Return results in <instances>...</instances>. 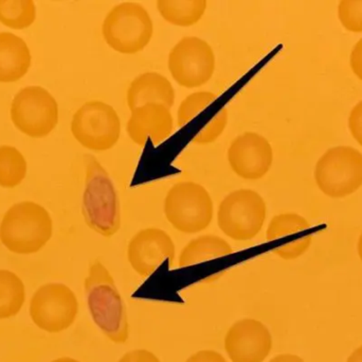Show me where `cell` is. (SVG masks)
<instances>
[{"mask_svg":"<svg viewBox=\"0 0 362 362\" xmlns=\"http://www.w3.org/2000/svg\"><path fill=\"white\" fill-rule=\"evenodd\" d=\"M232 171L247 181L261 180L269 171L274 162V150L267 138L255 132L236 136L227 151Z\"/></svg>","mask_w":362,"mask_h":362,"instance_id":"5bb4252c","label":"cell"},{"mask_svg":"<svg viewBox=\"0 0 362 362\" xmlns=\"http://www.w3.org/2000/svg\"><path fill=\"white\" fill-rule=\"evenodd\" d=\"M185 362H228L225 357L214 350H202L194 353Z\"/></svg>","mask_w":362,"mask_h":362,"instance_id":"f1b7e54d","label":"cell"},{"mask_svg":"<svg viewBox=\"0 0 362 362\" xmlns=\"http://www.w3.org/2000/svg\"><path fill=\"white\" fill-rule=\"evenodd\" d=\"M353 72L362 81V38L356 43L350 57Z\"/></svg>","mask_w":362,"mask_h":362,"instance_id":"f546056e","label":"cell"},{"mask_svg":"<svg viewBox=\"0 0 362 362\" xmlns=\"http://www.w3.org/2000/svg\"><path fill=\"white\" fill-rule=\"evenodd\" d=\"M25 302V287L14 272L0 270V320L13 318Z\"/></svg>","mask_w":362,"mask_h":362,"instance_id":"44dd1931","label":"cell"},{"mask_svg":"<svg viewBox=\"0 0 362 362\" xmlns=\"http://www.w3.org/2000/svg\"><path fill=\"white\" fill-rule=\"evenodd\" d=\"M315 180L329 197L352 195L362 185V153L349 146L329 149L317 163Z\"/></svg>","mask_w":362,"mask_h":362,"instance_id":"52a82bcc","label":"cell"},{"mask_svg":"<svg viewBox=\"0 0 362 362\" xmlns=\"http://www.w3.org/2000/svg\"><path fill=\"white\" fill-rule=\"evenodd\" d=\"M159 14L176 27H192L202 21L208 8L206 0H158Z\"/></svg>","mask_w":362,"mask_h":362,"instance_id":"ffe728a7","label":"cell"},{"mask_svg":"<svg viewBox=\"0 0 362 362\" xmlns=\"http://www.w3.org/2000/svg\"><path fill=\"white\" fill-rule=\"evenodd\" d=\"M338 16L344 27L351 32H362V0H341Z\"/></svg>","mask_w":362,"mask_h":362,"instance_id":"484cf974","label":"cell"},{"mask_svg":"<svg viewBox=\"0 0 362 362\" xmlns=\"http://www.w3.org/2000/svg\"><path fill=\"white\" fill-rule=\"evenodd\" d=\"M274 346L268 327L257 319L236 321L223 339L226 354L232 362H264Z\"/></svg>","mask_w":362,"mask_h":362,"instance_id":"4fadbf2b","label":"cell"},{"mask_svg":"<svg viewBox=\"0 0 362 362\" xmlns=\"http://www.w3.org/2000/svg\"><path fill=\"white\" fill-rule=\"evenodd\" d=\"M175 99V89L171 81L159 72L139 74L127 89V106L131 112L146 103H161L172 108Z\"/></svg>","mask_w":362,"mask_h":362,"instance_id":"e0dca14e","label":"cell"},{"mask_svg":"<svg viewBox=\"0 0 362 362\" xmlns=\"http://www.w3.org/2000/svg\"><path fill=\"white\" fill-rule=\"evenodd\" d=\"M32 322L49 334L67 331L78 318V301L67 285L48 283L32 295L29 305Z\"/></svg>","mask_w":362,"mask_h":362,"instance_id":"9c48e42d","label":"cell"},{"mask_svg":"<svg viewBox=\"0 0 362 362\" xmlns=\"http://www.w3.org/2000/svg\"><path fill=\"white\" fill-rule=\"evenodd\" d=\"M267 204L257 191L238 189L223 198L217 208V225L227 237L248 242L261 233Z\"/></svg>","mask_w":362,"mask_h":362,"instance_id":"8992f818","label":"cell"},{"mask_svg":"<svg viewBox=\"0 0 362 362\" xmlns=\"http://www.w3.org/2000/svg\"><path fill=\"white\" fill-rule=\"evenodd\" d=\"M168 68L181 87L198 89L212 79L216 57L206 40L197 36H185L170 51Z\"/></svg>","mask_w":362,"mask_h":362,"instance_id":"30bf717a","label":"cell"},{"mask_svg":"<svg viewBox=\"0 0 362 362\" xmlns=\"http://www.w3.org/2000/svg\"><path fill=\"white\" fill-rule=\"evenodd\" d=\"M228 121H229V113H228L227 108H221L209 120V123L193 136L192 142L196 145H202V146L213 144L225 132Z\"/></svg>","mask_w":362,"mask_h":362,"instance_id":"d4e9b609","label":"cell"},{"mask_svg":"<svg viewBox=\"0 0 362 362\" xmlns=\"http://www.w3.org/2000/svg\"><path fill=\"white\" fill-rule=\"evenodd\" d=\"M266 239L274 242L272 253L284 261H295L305 254L313 242L310 223L296 213H283L270 220Z\"/></svg>","mask_w":362,"mask_h":362,"instance_id":"9a60e30c","label":"cell"},{"mask_svg":"<svg viewBox=\"0 0 362 362\" xmlns=\"http://www.w3.org/2000/svg\"><path fill=\"white\" fill-rule=\"evenodd\" d=\"M52 233V218L48 210L32 201L11 206L0 223V242L15 254L40 252L51 239Z\"/></svg>","mask_w":362,"mask_h":362,"instance_id":"3957f363","label":"cell"},{"mask_svg":"<svg viewBox=\"0 0 362 362\" xmlns=\"http://www.w3.org/2000/svg\"><path fill=\"white\" fill-rule=\"evenodd\" d=\"M357 250H358V255H359V257H361V259L362 261V234L361 235V237H359L358 246H357Z\"/></svg>","mask_w":362,"mask_h":362,"instance_id":"836d02e7","label":"cell"},{"mask_svg":"<svg viewBox=\"0 0 362 362\" xmlns=\"http://www.w3.org/2000/svg\"><path fill=\"white\" fill-rule=\"evenodd\" d=\"M25 174L27 162L23 153L15 147L0 146V186H17Z\"/></svg>","mask_w":362,"mask_h":362,"instance_id":"7402d4cb","label":"cell"},{"mask_svg":"<svg viewBox=\"0 0 362 362\" xmlns=\"http://www.w3.org/2000/svg\"><path fill=\"white\" fill-rule=\"evenodd\" d=\"M85 165L86 179L82 202L85 222L103 237H112L122 223L116 187L105 168L95 157L86 155Z\"/></svg>","mask_w":362,"mask_h":362,"instance_id":"7a4b0ae2","label":"cell"},{"mask_svg":"<svg viewBox=\"0 0 362 362\" xmlns=\"http://www.w3.org/2000/svg\"><path fill=\"white\" fill-rule=\"evenodd\" d=\"M349 128L353 137L362 147V101L357 103L351 111L349 117Z\"/></svg>","mask_w":362,"mask_h":362,"instance_id":"4316f807","label":"cell"},{"mask_svg":"<svg viewBox=\"0 0 362 362\" xmlns=\"http://www.w3.org/2000/svg\"><path fill=\"white\" fill-rule=\"evenodd\" d=\"M35 16V4L32 0H0V21L8 27H29Z\"/></svg>","mask_w":362,"mask_h":362,"instance_id":"603a6c76","label":"cell"},{"mask_svg":"<svg viewBox=\"0 0 362 362\" xmlns=\"http://www.w3.org/2000/svg\"><path fill=\"white\" fill-rule=\"evenodd\" d=\"M118 362H161L160 359L146 349H137L125 353Z\"/></svg>","mask_w":362,"mask_h":362,"instance_id":"83f0119b","label":"cell"},{"mask_svg":"<svg viewBox=\"0 0 362 362\" xmlns=\"http://www.w3.org/2000/svg\"><path fill=\"white\" fill-rule=\"evenodd\" d=\"M71 132L85 148L98 152L108 151L120 140V117L110 104L91 100L74 113Z\"/></svg>","mask_w":362,"mask_h":362,"instance_id":"ba28073f","label":"cell"},{"mask_svg":"<svg viewBox=\"0 0 362 362\" xmlns=\"http://www.w3.org/2000/svg\"><path fill=\"white\" fill-rule=\"evenodd\" d=\"M87 307L100 331L116 344H123L129 338L127 307L110 270L100 261L89 267L84 282Z\"/></svg>","mask_w":362,"mask_h":362,"instance_id":"6da1fadb","label":"cell"},{"mask_svg":"<svg viewBox=\"0 0 362 362\" xmlns=\"http://www.w3.org/2000/svg\"><path fill=\"white\" fill-rule=\"evenodd\" d=\"M11 118L23 133L32 137H42L57 125L59 106L44 87L27 86L13 98Z\"/></svg>","mask_w":362,"mask_h":362,"instance_id":"8fae6325","label":"cell"},{"mask_svg":"<svg viewBox=\"0 0 362 362\" xmlns=\"http://www.w3.org/2000/svg\"><path fill=\"white\" fill-rule=\"evenodd\" d=\"M165 218L183 234H197L210 227L214 204L209 191L195 182H180L165 196Z\"/></svg>","mask_w":362,"mask_h":362,"instance_id":"5b68a950","label":"cell"},{"mask_svg":"<svg viewBox=\"0 0 362 362\" xmlns=\"http://www.w3.org/2000/svg\"><path fill=\"white\" fill-rule=\"evenodd\" d=\"M175 256L174 240L158 227L137 232L127 244V261L134 271L144 278L152 276L165 261L172 265Z\"/></svg>","mask_w":362,"mask_h":362,"instance_id":"7c38bea8","label":"cell"},{"mask_svg":"<svg viewBox=\"0 0 362 362\" xmlns=\"http://www.w3.org/2000/svg\"><path fill=\"white\" fill-rule=\"evenodd\" d=\"M346 362H362V346L350 355Z\"/></svg>","mask_w":362,"mask_h":362,"instance_id":"1f68e13d","label":"cell"},{"mask_svg":"<svg viewBox=\"0 0 362 362\" xmlns=\"http://www.w3.org/2000/svg\"><path fill=\"white\" fill-rule=\"evenodd\" d=\"M216 94L213 91H195L182 100L177 111L178 127H185L192 119L195 118L209 104L216 99Z\"/></svg>","mask_w":362,"mask_h":362,"instance_id":"cb8c5ba5","label":"cell"},{"mask_svg":"<svg viewBox=\"0 0 362 362\" xmlns=\"http://www.w3.org/2000/svg\"><path fill=\"white\" fill-rule=\"evenodd\" d=\"M174 131L171 108L161 103H146L132 111L127 123L129 140L138 146H144L148 140L158 145Z\"/></svg>","mask_w":362,"mask_h":362,"instance_id":"2e32d148","label":"cell"},{"mask_svg":"<svg viewBox=\"0 0 362 362\" xmlns=\"http://www.w3.org/2000/svg\"><path fill=\"white\" fill-rule=\"evenodd\" d=\"M233 249L229 242L219 236L202 235L187 242L181 250L178 266L180 268L197 265L213 259L231 254Z\"/></svg>","mask_w":362,"mask_h":362,"instance_id":"d6986e66","label":"cell"},{"mask_svg":"<svg viewBox=\"0 0 362 362\" xmlns=\"http://www.w3.org/2000/svg\"><path fill=\"white\" fill-rule=\"evenodd\" d=\"M102 34L116 52L137 55L152 40L154 23L148 9L139 2H121L110 9L104 18Z\"/></svg>","mask_w":362,"mask_h":362,"instance_id":"277c9868","label":"cell"},{"mask_svg":"<svg viewBox=\"0 0 362 362\" xmlns=\"http://www.w3.org/2000/svg\"><path fill=\"white\" fill-rule=\"evenodd\" d=\"M31 52L27 43L16 34L0 32V82H14L27 74Z\"/></svg>","mask_w":362,"mask_h":362,"instance_id":"ac0fdd59","label":"cell"},{"mask_svg":"<svg viewBox=\"0 0 362 362\" xmlns=\"http://www.w3.org/2000/svg\"><path fill=\"white\" fill-rule=\"evenodd\" d=\"M51 362H81L76 361V359L71 358V357H59V358L54 359Z\"/></svg>","mask_w":362,"mask_h":362,"instance_id":"d6a6232c","label":"cell"},{"mask_svg":"<svg viewBox=\"0 0 362 362\" xmlns=\"http://www.w3.org/2000/svg\"><path fill=\"white\" fill-rule=\"evenodd\" d=\"M268 362H305L301 357L293 354H280L276 355L274 358L270 359Z\"/></svg>","mask_w":362,"mask_h":362,"instance_id":"4dcf8cb0","label":"cell"}]
</instances>
